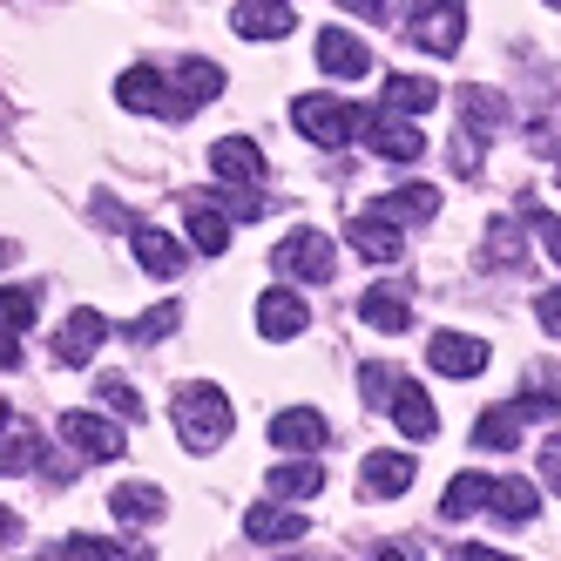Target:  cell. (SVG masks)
Wrapping results in <instances>:
<instances>
[{
    "label": "cell",
    "instance_id": "6da1fadb",
    "mask_svg": "<svg viewBox=\"0 0 561 561\" xmlns=\"http://www.w3.org/2000/svg\"><path fill=\"white\" fill-rule=\"evenodd\" d=\"M237 426V407H230V392L210 386V379H183L176 386V439L190 454H217L224 439Z\"/></svg>",
    "mask_w": 561,
    "mask_h": 561
},
{
    "label": "cell",
    "instance_id": "7a4b0ae2",
    "mask_svg": "<svg viewBox=\"0 0 561 561\" xmlns=\"http://www.w3.org/2000/svg\"><path fill=\"white\" fill-rule=\"evenodd\" d=\"M291 123H298V136H311L318 149H345V142L358 136V123H366V108H352V102H339V95H298V102H291Z\"/></svg>",
    "mask_w": 561,
    "mask_h": 561
},
{
    "label": "cell",
    "instance_id": "3957f363",
    "mask_svg": "<svg viewBox=\"0 0 561 561\" xmlns=\"http://www.w3.org/2000/svg\"><path fill=\"white\" fill-rule=\"evenodd\" d=\"M210 170H217V183H230V190H237V210H244V217H257V183H264V149H257L251 136H224V142L210 149Z\"/></svg>",
    "mask_w": 561,
    "mask_h": 561
},
{
    "label": "cell",
    "instance_id": "277c9868",
    "mask_svg": "<svg viewBox=\"0 0 561 561\" xmlns=\"http://www.w3.org/2000/svg\"><path fill=\"white\" fill-rule=\"evenodd\" d=\"M407 34H413L426 55H454L460 34H467V8H460V0H413Z\"/></svg>",
    "mask_w": 561,
    "mask_h": 561
},
{
    "label": "cell",
    "instance_id": "5b68a950",
    "mask_svg": "<svg viewBox=\"0 0 561 561\" xmlns=\"http://www.w3.org/2000/svg\"><path fill=\"white\" fill-rule=\"evenodd\" d=\"M358 136L373 142V156H379V163H420V156H426V136L413 129V115L366 108V123H358Z\"/></svg>",
    "mask_w": 561,
    "mask_h": 561
},
{
    "label": "cell",
    "instance_id": "8992f818",
    "mask_svg": "<svg viewBox=\"0 0 561 561\" xmlns=\"http://www.w3.org/2000/svg\"><path fill=\"white\" fill-rule=\"evenodd\" d=\"M61 447L75 460H123L129 454V433L108 426L102 413H61Z\"/></svg>",
    "mask_w": 561,
    "mask_h": 561
},
{
    "label": "cell",
    "instance_id": "52a82bcc",
    "mask_svg": "<svg viewBox=\"0 0 561 561\" xmlns=\"http://www.w3.org/2000/svg\"><path fill=\"white\" fill-rule=\"evenodd\" d=\"M0 473H48V439L0 399Z\"/></svg>",
    "mask_w": 561,
    "mask_h": 561
},
{
    "label": "cell",
    "instance_id": "ba28073f",
    "mask_svg": "<svg viewBox=\"0 0 561 561\" xmlns=\"http://www.w3.org/2000/svg\"><path fill=\"white\" fill-rule=\"evenodd\" d=\"M271 264H277V271H291V277H305V285H325L339 257H332V237H325V230H291L285 244H277Z\"/></svg>",
    "mask_w": 561,
    "mask_h": 561
},
{
    "label": "cell",
    "instance_id": "9c48e42d",
    "mask_svg": "<svg viewBox=\"0 0 561 561\" xmlns=\"http://www.w3.org/2000/svg\"><path fill=\"white\" fill-rule=\"evenodd\" d=\"M170 95H176L170 123H190V115L204 108V102H217V95H224V68H217V61H204V55H183V68H176Z\"/></svg>",
    "mask_w": 561,
    "mask_h": 561
},
{
    "label": "cell",
    "instance_id": "30bf717a",
    "mask_svg": "<svg viewBox=\"0 0 561 561\" xmlns=\"http://www.w3.org/2000/svg\"><path fill=\"white\" fill-rule=\"evenodd\" d=\"M318 68H325L332 82H366V75H373V48L358 42V34H345V27H325V34H318Z\"/></svg>",
    "mask_w": 561,
    "mask_h": 561
},
{
    "label": "cell",
    "instance_id": "8fae6325",
    "mask_svg": "<svg viewBox=\"0 0 561 561\" xmlns=\"http://www.w3.org/2000/svg\"><path fill=\"white\" fill-rule=\"evenodd\" d=\"M426 358H433V373H447V379H480L488 373V339H467V332H439L433 345H426Z\"/></svg>",
    "mask_w": 561,
    "mask_h": 561
},
{
    "label": "cell",
    "instance_id": "7c38bea8",
    "mask_svg": "<svg viewBox=\"0 0 561 561\" xmlns=\"http://www.w3.org/2000/svg\"><path fill=\"white\" fill-rule=\"evenodd\" d=\"M413 454H399V447H379V454H366V467H358V488H366L373 501H399L413 488Z\"/></svg>",
    "mask_w": 561,
    "mask_h": 561
},
{
    "label": "cell",
    "instance_id": "4fadbf2b",
    "mask_svg": "<svg viewBox=\"0 0 561 561\" xmlns=\"http://www.w3.org/2000/svg\"><path fill=\"white\" fill-rule=\"evenodd\" d=\"M386 413H392V426L407 433V439H433V433H439V413H433L426 386L407 379V373H399V386H392V399H386Z\"/></svg>",
    "mask_w": 561,
    "mask_h": 561
},
{
    "label": "cell",
    "instance_id": "5bb4252c",
    "mask_svg": "<svg viewBox=\"0 0 561 561\" xmlns=\"http://www.w3.org/2000/svg\"><path fill=\"white\" fill-rule=\"evenodd\" d=\"M102 339H108V318L82 305V311H68V318H61V332H55V358H61V366H89Z\"/></svg>",
    "mask_w": 561,
    "mask_h": 561
},
{
    "label": "cell",
    "instance_id": "9a60e30c",
    "mask_svg": "<svg viewBox=\"0 0 561 561\" xmlns=\"http://www.w3.org/2000/svg\"><path fill=\"white\" fill-rule=\"evenodd\" d=\"M230 27L244 34V42H277V34L298 27V8H291V0H237Z\"/></svg>",
    "mask_w": 561,
    "mask_h": 561
},
{
    "label": "cell",
    "instance_id": "2e32d148",
    "mask_svg": "<svg viewBox=\"0 0 561 561\" xmlns=\"http://www.w3.org/2000/svg\"><path fill=\"white\" fill-rule=\"evenodd\" d=\"M305 325H311V311H305V298H298L291 285H271V291L257 298V332H264V339L285 345V339H298Z\"/></svg>",
    "mask_w": 561,
    "mask_h": 561
},
{
    "label": "cell",
    "instance_id": "e0dca14e",
    "mask_svg": "<svg viewBox=\"0 0 561 561\" xmlns=\"http://www.w3.org/2000/svg\"><path fill=\"white\" fill-rule=\"evenodd\" d=\"M244 535L251 541H271V548H285V541H305V514L291 501H257L244 514Z\"/></svg>",
    "mask_w": 561,
    "mask_h": 561
},
{
    "label": "cell",
    "instance_id": "ac0fdd59",
    "mask_svg": "<svg viewBox=\"0 0 561 561\" xmlns=\"http://www.w3.org/2000/svg\"><path fill=\"white\" fill-rule=\"evenodd\" d=\"M115 102H123V108H142V115H170V108H176L170 82H163V75H156L149 61H136L123 82H115Z\"/></svg>",
    "mask_w": 561,
    "mask_h": 561
},
{
    "label": "cell",
    "instance_id": "d6986e66",
    "mask_svg": "<svg viewBox=\"0 0 561 561\" xmlns=\"http://www.w3.org/2000/svg\"><path fill=\"white\" fill-rule=\"evenodd\" d=\"M129 251H136V264L149 277H176L183 271V244L170 230H156V224H129Z\"/></svg>",
    "mask_w": 561,
    "mask_h": 561
},
{
    "label": "cell",
    "instance_id": "ffe728a7",
    "mask_svg": "<svg viewBox=\"0 0 561 561\" xmlns=\"http://www.w3.org/2000/svg\"><path fill=\"white\" fill-rule=\"evenodd\" d=\"M271 439L285 454H318L332 439V426H325V413H311V407H291V413H277L271 420Z\"/></svg>",
    "mask_w": 561,
    "mask_h": 561
},
{
    "label": "cell",
    "instance_id": "44dd1931",
    "mask_svg": "<svg viewBox=\"0 0 561 561\" xmlns=\"http://www.w3.org/2000/svg\"><path fill=\"white\" fill-rule=\"evenodd\" d=\"M528 420H535V413L520 407V399H514V407H488V413L473 420V447H488V454H514V447H520V426H528Z\"/></svg>",
    "mask_w": 561,
    "mask_h": 561
},
{
    "label": "cell",
    "instance_id": "7402d4cb",
    "mask_svg": "<svg viewBox=\"0 0 561 561\" xmlns=\"http://www.w3.org/2000/svg\"><path fill=\"white\" fill-rule=\"evenodd\" d=\"M352 251L358 257H373V264H392L399 257V217H386V210H366V217H352Z\"/></svg>",
    "mask_w": 561,
    "mask_h": 561
},
{
    "label": "cell",
    "instance_id": "603a6c76",
    "mask_svg": "<svg viewBox=\"0 0 561 561\" xmlns=\"http://www.w3.org/2000/svg\"><path fill=\"white\" fill-rule=\"evenodd\" d=\"M358 318H366L373 332H407L413 325V298L399 285H373L366 298H358Z\"/></svg>",
    "mask_w": 561,
    "mask_h": 561
},
{
    "label": "cell",
    "instance_id": "cb8c5ba5",
    "mask_svg": "<svg viewBox=\"0 0 561 561\" xmlns=\"http://www.w3.org/2000/svg\"><path fill=\"white\" fill-rule=\"evenodd\" d=\"M108 514H115V520H136V528H149V520H163V514H170V501H163V488H149V480H123V488L108 494Z\"/></svg>",
    "mask_w": 561,
    "mask_h": 561
},
{
    "label": "cell",
    "instance_id": "d4e9b609",
    "mask_svg": "<svg viewBox=\"0 0 561 561\" xmlns=\"http://www.w3.org/2000/svg\"><path fill=\"white\" fill-rule=\"evenodd\" d=\"M488 514H501V520H535L541 514V488H535V480H520V473H501L494 488H488Z\"/></svg>",
    "mask_w": 561,
    "mask_h": 561
},
{
    "label": "cell",
    "instance_id": "484cf974",
    "mask_svg": "<svg viewBox=\"0 0 561 561\" xmlns=\"http://www.w3.org/2000/svg\"><path fill=\"white\" fill-rule=\"evenodd\" d=\"M460 123H467L473 142H480V136H501V129H507V102H501L494 89H460Z\"/></svg>",
    "mask_w": 561,
    "mask_h": 561
},
{
    "label": "cell",
    "instance_id": "4316f807",
    "mask_svg": "<svg viewBox=\"0 0 561 561\" xmlns=\"http://www.w3.org/2000/svg\"><path fill=\"white\" fill-rule=\"evenodd\" d=\"M183 217H190V244L204 251V257H224V251H230V217H224L217 204H204V196H196Z\"/></svg>",
    "mask_w": 561,
    "mask_h": 561
},
{
    "label": "cell",
    "instance_id": "83f0119b",
    "mask_svg": "<svg viewBox=\"0 0 561 561\" xmlns=\"http://www.w3.org/2000/svg\"><path fill=\"white\" fill-rule=\"evenodd\" d=\"M439 102V89L426 75H386V115H426Z\"/></svg>",
    "mask_w": 561,
    "mask_h": 561
},
{
    "label": "cell",
    "instance_id": "f1b7e54d",
    "mask_svg": "<svg viewBox=\"0 0 561 561\" xmlns=\"http://www.w3.org/2000/svg\"><path fill=\"white\" fill-rule=\"evenodd\" d=\"M488 488H494L488 473H454V480H447V494H439V514H447V520L480 514V507H488Z\"/></svg>",
    "mask_w": 561,
    "mask_h": 561
},
{
    "label": "cell",
    "instance_id": "f546056e",
    "mask_svg": "<svg viewBox=\"0 0 561 561\" xmlns=\"http://www.w3.org/2000/svg\"><path fill=\"white\" fill-rule=\"evenodd\" d=\"M264 488L277 494V501H311L318 488H325V473H318L311 460H285V467H271V480Z\"/></svg>",
    "mask_w": 561,
    "mask_h": 561
},
{
    "label": "cell",
    "instance_id": "4dcf8cb0",
    "mask_svg": "<svg viewBox=\"0 0 561 561\" xmlns=\"http://www.w3.org/2000/svg\"><path fill=\"white\" fill-rule=\"evenodd\" d=\"M55 561H149V554H142V548L129 554L123 541H102V535H68Z\"/></svg>",
    "mask_w": 561,
    "mask_h": 561
},
{
    "label": "cell",
    "instance_id": "1f68e13d",
    "mask_svg": "<svg viewBox=\"0 0 561 561\" xmlns=\"http://www.w3.org/2000/svg\"><path fill=\"white\" fill-rule=\"evenodd\" d=\"M373 210H386V217H433V210H439V190H433V183H407V190L379 196Z\"/></svg>",
    "mask_w": 561,
    "mask_h": 561
},
{
    "label": "cell",
    "instance_id": "d6a6232c",
    "mask_svg": "<svg viewBox=\"0 0 561 561\" xmlns=\"http://www.w3.org/2000/svg\"><path fill=\"white\" fill-rule=\"evenodd\" d=\"M176 325H183V305H156V311H142L136 325H123V332H129L136 345H156V339H170Z\"/></svg>",
    "mask_w": 561,
    "mask_h": 561
},
{
    "label": "cell",
    "instance_id": "836d02e7",
    "mask_svg": "<svg viewBox=\"0 0 561 561\" xmlns=\"http://www.w3.org/2000/svg\"><path fill=\"white\" fill-rule=\"evenodd\" d=\"M95 399H102V407H108L115 420H129V426L142 420V392H136L129 379H95Z\"/></svg>",
    "mask_w": 561,
    "mask_h": 561
},
{
    "label": "cell",
    "instance_id": "e575fe53",
    "mask_svg": "<svg viewBox=\"0 0 561 561\" xmlns=\"http://www.w3.org/2000/svg\"><path fill=\"white\" fill-rule=\"evenodd\" d=\"M27 325H34V291L0 285V332H27Z\"/></svg>",
    "mask_w": 561,
    "mask_h": 561
},
{
    "label": "cell",
    "instance_id": "d590c367",
    "mask_svg": "<svg viewBox=\"0 0 561 561\" xmlns=\"http://www.w3.org/2000/svg\"><path fill=\"white\" fill-rule=\"evenodd\" d=\"M488 264H507V271L520 264V224H494L488 230Z\"/></svg>",
    "mask_w": 561,
    "mask_h": 561
},
{
    "label": "cell",
    "instance_id": "8d00e7d4",
    "mask_svg": "<svg viewBox=\"0 0 561 561\" xmlns=\"http://www.w3.org/2000/svg\"><path fill=\"white\" fill-rule=\"evenodd\" d=\"M392 386H399V373H392V366H366V373H358V392H366L373 407H386Z\"/></svg>",
    "mask_w": 561,
    "mask_h": 561
},
{
    "label": "cell",
    "instance_id": "74e56055",
    "mask_svg": "<svg viewBox=\"0 0 561 561\" xmlns=\"http://www.w3.org/2000/svg\"><path fill=\"white\" fill-rule=\"evenodd\" d=\"M339 8L358 21H399V0H339Z\"/></svg>",
    "mask_w": 561,
    "mask_h": 561
},
{
    "label": "cell",
    "instance_id": "f35d334b",
    "mask_svg": "<svg viewBox=\"0 0 561 561\" xmlns=\"http://www.w3.org/2000/svg\"><path fill=\"white\" fill-rule=\"evenodd\" d=\"M535 318H541V332H548V339H561V285L535 298Z\"/></svg>",
    "mask_w": 561,
    "mask_h": 561
},
{
    "label": "cell",
    "instance_id": "ab89813d",
    "mask_svg": "<svg viewBox=\"0 0 561 561\" xmlns=\"http://www.w3.org/2000/svg\"><path fill=\"white\" fill-rule=\"evenodd\" d=\"M447 561H514V554H501V548H480V541H454V548H447Z\"/></svg>",
    "mask_w": 561,
    "mask_h": 561
},
{
    "label": "cell",
    "instance_id": "60d3db41",
    "mask_svg": "<svg viewBox=\"0 0 561 561\" xmlns=\"http://www.w3.org/2000/svg\"><path fill=\"white\" fill-rule=\"evenodd\" d=\"M541 480H548V488H561V433L541 447Z\"/></svg>",
    "mask_w": 561,
    "mask_h": 561
},
{
    "label": "cell",
    "instance_id": "b9f144b4",
    "mask_svg": "<svg viewBox=\"0 0 561 561\" xmlns=\"http://www.w3.org/2000/svg\"><path fill=\"white\" fill-rule=\"evenodd\" d=\"M535 224H541V251L561 264V217H535Z\"/></svg>",
    "mask_w": 561,
    "mask_h": 561
},
{
    "label": "cell",
    "instance_id": "7bdbcfd3",
    "mask_svg": "<svg viewBox=\"0 0 561 561\" xmlns=\"http://www.w3.org/2000/svg\"><path fill=\"white\" fill-rule=\"evenodd\" d=\"M0 366H21V332H0Z\"/></svg>",
    "mask_w": 561,
    "mask_h": 561
},
{
    "label": "cell",
    "instance_id": "ee69618b",
    "mask_svg": "<svg viewBox=\"0 0 561 561\" xmlns=\"http://www.w3.org/2000/svg\"><path fill=\"white\" fill-rule=\"evenodd\" d=\"M0 541H21V514H8V507H0Z\"/></svg>",
    "mask_w": 561,
    "mask_h": 561
},
{
    "label": "cell",
    "instance_id": "f6af8a7d",
    "mask_svg": "<svg viewBox=\"0 0 561 561\" xmlns=\"http://www.w3.org/2000/svg\"><path fill=\"white\" fill-rule=\"evenodd\" d=\"M373 561H413V554H407V548H392V541H386V548H379Z\"/></svg>",
    "mask_w": 561,
    "mask_h": 561
},
{
    "label": "cell",
    "instance_id": "bcb514c9",
    "mask_svg": "<svg viewBox=\"0 0 561 561\" xmlns=\"http://www.w3.org/2000/svg\"><path fill=\"white\" fill-rule=\"evenodd\" d=\"M8 257H14V244H0V264H8Z\"/></svg>",
    "mask_w": 561,
    "mask_h": 561
},
{
    "label": "cell",
    "instance_id": "7dc6e473",
    "mask_svg": "<svg viewBox=\"0 0 561 561\" xmlns=\"http://www.w3.org/2000/svg\"><path fill=\"white\" fill-rule=\"evenodd\" d=\"M548 8H561V0H548Z\"/></svg>",
    "mask_w": 561,
    "mask_h": 561
}]
</instances>
